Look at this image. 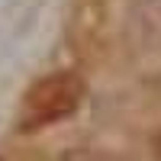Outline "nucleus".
I'll return each mask as SVG.
<instances>
[{
    "label": "nucleus",
    "instance_id": "obj_1",
    "mask_svg": "<svg viewBox=\"0 0 161 161\" xmlns=\"http://www.w3.org/2000/svg\"><path fill=\"white\" fill-rule=\"evenodd\" d=\"M80 97H84V84L80 77L71 71H55L48 77H39L36 84L23 93V106H19V129L23 132H36L42 126H52L58 119L71 116Z\"/></svg>",
    "mask_w": 161,
    "mask_h": 161
},
{
    "label": "nucleus",
    "instance_id": "obj_2",
    "mask_svg": "<svg viewBox=\"0 0 161 161\" xmlns=\"http://www.w3.org/2000/svg\"><path fill=\"white\" fill-rule=\"evenodd\" d=\"M155 155L161 158V136H158V142H155Z\"/></svg>",
    "mask_w": 161,
    "mask_h": 161
}]
</instances>
